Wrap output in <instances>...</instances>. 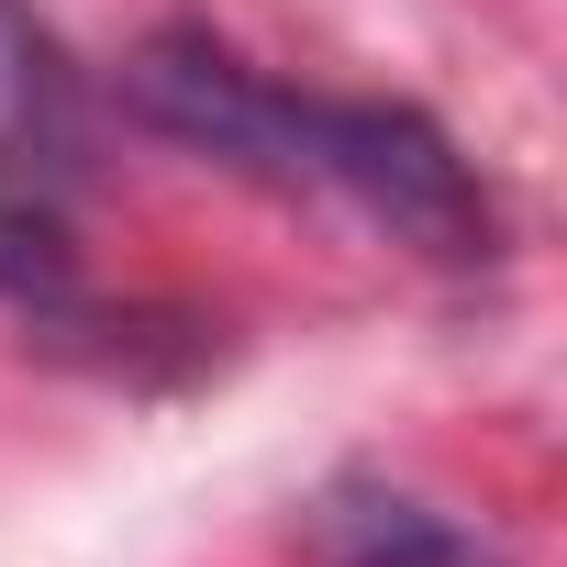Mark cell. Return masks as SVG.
Instances as JSON below:
<instances>
[{
  "label": "cell",
  "instance_id": "obj_2",
  "mask_svg": "<svg viewBox=\"0 0 567 567\" xmlns=\"http://www.w3.org/2000/svg\"><path fill=\"white\" fill-rule=\"evenodd\" d=\"M90 79L34 0H0V290L68 312L79 290V189H90Z\"/></svg>",
  "mask_w": 567,
  "mask_h": 567
},
{
  "label": "cell",
  "instance_id": "obj_3",
  "mask_svg": "<svg viewBox=\"0 0 567 567\" xmlns=\"http://www.w3.org/2000/svg\"><path fill=\"white\" fill-rule=\"evenodd\" d=\"M312 545H323L334 567H478L467 534L434 523V512L401 501V489H334V501L312 512Z\"/></svg>",
  "mask_w": 567,
  "mask_h": 567
},
{
  "label": "cell",
  "instance_id": "obj_1",
  "mask_svg": "<svg viewBox=\"0 0 567 567\" xmlns=\"http://www.w3.org/2000/svg\"><path fill=\"white\" fill-rule=\"evenodd\" d=\"M134 123H156L167 145L212 156V167H245L267 189H334L357 200L379 234L445 256V267H478L501 245V212L478 189V167L445 145V123H423L412 101H323V90H278L267 68H245L223 34L200 23H167L145 34L134 79H123Z\"/></svg>",
  "mask_w": 567,
  "mask_h": 567
}]
</instances>
